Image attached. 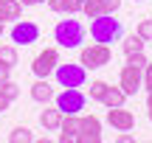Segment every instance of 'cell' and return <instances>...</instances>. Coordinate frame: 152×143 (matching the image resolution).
<instances>
[{
  "label": "cell",
  "mask_w": 152,
  "mask_h": 143,
  "mask_svg": "<svg viewBox=\"0 0 152 143\" xmlns=\"http://www.w3.org/2000/svg\"><path fill=\"white\" fill-rule=\"evenodd\" d=\"M48 9L54 14H79L82 0H48Z\"/></svg>",
  "instance_id": "9a60e30c"
},
{
  "label": "cell",
  "mask_w": 152,
  "mask_h": 143,
  "mask_svg": "<svg viewBox=\"0 0 152 143\" xmlns=\"http://www.w3.org/2000/svg\"><path fill=\"white\" fill-rule=\"evenodd\" d=\"M56 65H59V48H45L42 53L31 62V70H34L37 79H51L54 70H56Z\"/></svg>",
  "instance_id": "52a82bcc"
},
{
  "label": "cell",
  "mask_w": 152,
  "mask_h": 143,
  "mask_svg": "<svg viewBox=\"0 0 152 143\" xmlns=\"http://www.w3.org/2000/svg\"><path fill=\"white\" fill-rule=\"evenodd\" d=\"M9 143H34V132L28 126H14L9 132Z\"/></svg>",
  "instance_id": "ac0fdd59"
},
{
  "label": "cell",
  "mask_w": 152,
  "mask_h": 143,
  "mask_svg": "<svg viewBox=\"0 0 152 143\" xmlns=\"http://www.w3.org/2000/svg\"><path fill=\"white\" fill-rule=\"evenodd\" d=\"M115 140H118V143H132V135H130V132H121Z\"/></svg>",
  "instance_id": "f1b7e54d"
},
{
  "label": "cell",
  "mask_w": 152,
  "mask_h": 143,
  "mask_svg": "<svg viewBox=\"0 0 152 143\" xmlns=\"http://www.w3.org/2000/svg\"><path fill=\"white\" fill-rule=\"evenodd\" d=\"M118 87L127 93V98L135 95L138 90L144 87V70H141V67H132V65H124L121 73H118Z\"/></svg>",
  "instance_id": "ba28073f"
},
{
  "label": "cell",
  "mask_w": 152,
  "mask_h": 143,
  "mask_svg": "<svg viewBox=\"0 0 152 143\" xmlns=\"http://www.w3.org/2000/svg\"><path fill=\"white\" fill-rule=\"evenodd\" d=\"M102 3V14H115L121 9V0H99Z\"/></svg>",
  "instance_id": "d4e9b609"
},
{
  "label": "cell",
  "mask_w": 152,
  "mask_h": 143,
  "mask_svg": "<svg viewBox=\"0 0 152 143\" xmlns=\"http://www.w3.org/2000/svg\"><path fill=\"white\" fill-rule=\"evenodd\" d=\"M147 115H149V121H152V93L147 95Z\"/></svg>",
  "instance_id": "f546056e"
},
{
  "label": "cell",
  "mask_w": 152,
  "mask_h": 143,
  "mask_svg": "<svg viewBox=\"0 0 152 143\" xmlns=\"http://www.w3.org/2000/svg\"><path fill=\"white\" fill-rule=\"evenodd\" d=\"M107 124L113 129H118V132H130V129H135V115L130 110H124V107H110L107 110Z\"/></svg>",
  "instance_id": "30bf717a"
},
{
  "label": "cell",
  "mask_w": 152,
  "mask_h": 143,
  "mask_svg": "<svg viewBox=\"0 0 152 143\" xmlns=\"http://www.w3.org/2000/svg\"><path fill=\"white\" fill-rule=\"evenodd\" d=\"M54 76H56V84L59 87H85L87 84V67L82 65V62H68V65H56V70H54Z\"/></svg>",
  "instance_id": "5b68a950"
},
{
  "label": "cell",
  "mask_w": 152,
  "mask_h": 143,
  "mask_svg": "<svg viewBox=\"0 0 152 143\" xmlns=\"http://www.w3.org/2000/svg\"><path fill=\"white\" fill-rule=\"evenodd\" d=\"M23 9L26 6L20 0H0V22H9V20H20Z\"/></svg>",
  "instance_id": "5bb4252c"
},
{
  "label": "cell",
  "mask_w": 152,
  "mask_h": 143,
  "mask_svg": "<svg viewBox=\"0 0 152 143\" xmlns=\"http://www.w3.org/2000/svg\"><path fill=\"white\" fill-rule=\"evenodd\" d=\"M23 6H37V3H45V0H20Z\"/></svg>",
  "instance_id": "4dcf8cb0"
},
{
  "label": "cell",
  "mask_w": 152,
  "mask_h": 143,
  "mask_svg": "<svg viewBox=\"0 0 152 143\" xmlns=\"http://www.w3.org/2000/svg\"><path fill=\"white\" fill-rule=\"evenodd\" d=\"M0 115H3V112H0Z\"/></svg>",
  "instance_id": "836d02e7"
},
{
  "label": "cell",
  "mask_w": 152,
  "mask_h": 143,
  "mask_svg": "<svg viewBox=\"0 0 152 143\" xmlns=\"http://www.w3.org/2000/svg\"><path fill=\"white\" fill-rule=\"evenodd\" d=\"M79 118L82 115H62L59 124V143H73L79 135Z\"/></svg>",
  "instance_id": "8fae6325"
},
{
  "label": "cell",
  "mask_w": 152,
  "mask_h": 143,
  "mask_svg": "<svg viewBox=\"0 0 152 143\" xmlns=\"http://www.w3.org/2000/svg\"><path fill=\"white\" fill-rule=\"evenodd\" d=\"M135 34L144 39V42H149V39H152V20H141L138 28H135Z\"/></svg>",
  "instance_id": "603a6c76"
},
{
  "label": "cell",
  "mask_w": 152,
  "mask_h": 143,
  "mask_svg": "<svg viewBox=\"0 0 152 143\" xmlns=\"http://www.w3.org/2000/svg\"><path fill=\"white\" fill-rule=\"evenodd\" d=\"M124 101H127V93L121 87H107V93H104V98H102V104L107 107H124Z\"/></svg>",
  "instance_id": "2e32d148"
},
{
  "label": "cell",
  "mask_w": 152,
  "mask_h": 143,
  "mask_svg": "<svg viewBox=\"0 0 152 143\" xmlns=\"http://www.w3.org/2000/svg\"><path fill=\"white\" fill-rule=\"evenodd\" d=\"M9 79H11V67L0 65V84H3V82H9Z\"/></svg>",
  "instance_id": "83f0119b"
},
{
  "label": "cell",
  "mask_w": 152,
  "mask_h": 143,
  "mask_svg": "<svg viewBox=\"0 0 152 143\" xmlns=\"http://www.w3.org/2000/svg\"><path fill=\"white\" fill-rule=\"evenodd\" d=\"M9 107H11V98H9V95L3 93V90H0V112H6Z\"/></svg>",
  "instance_id": "4316f807"
},
{
  "label": "cell",
  "mask_w": 152,
  "mask_h": 143,
  "mask_svg": "<svg viewBox=\"0 0 152 143\" xmlns=\"http://www.w3.org/2000/svg\"><path fill=\"white\" fill-rule=\"evenodd\" d=\"M3 34H6V22H0V37H3Z\"/></svg>",
  "instance_id": "1f68e13d"
},
{
  "label": "cell",
  "mask_w": 152,
  "mask_h": 143,
  "mask_svg": "<svg viewBox=\"0 0 152 143\" xmlns=\"http://www.w3.org/2000/svg\"><path fill=\"white\" fill-rule=\"evenodd\" d=\"M121 48H124V53H138V51H144V39L138 37V34H127L124 42H121Z\"/></svg>",
  "instance_id": "d6986e66"
},
{
  "label": "cell",
  "mask_w": 152,
  "mask_h": 143,
  "mask_svg": "<svg viewBox=\"0 0 152 143\" xmlns=\"http://www.w3.org/2000/svg\"><path fill=\"white\" fill-rule=\"evenodd\" d=\"M17 45L11 42V45H0V65H6V67H14L17 65Z\"/></svg>",
  "instance_id": "e0dca14e"
},
{
  "label": "cell",
  "mask_w": 152,
  "mask_h": 143,
  "mask_svg": "<svg viewBox=\"0 0 152 143\" xmlns=\"http://www.w3.org/2000/svg\"><path fill=\"white\" fill-rule=\"evenodd\" d=\"M9 37H11L14 45H34L39 39V25L34 20H14Z\"/></svg>",
  "instance_id": "8992f818"
},
{
  "label": "cell",
  "mask_w": 152,
  "mask_h": 143,
  "mask_svg": "<svg viewBox=\"0 0 152 143\" xmlns=\"http://www.w3.org/2000/svg\"><path fill=\"white\" fill-rule=\"evenodd\" d=\"M0 90H3V93L9 95L11 101H17V98H20V84H17V82H11V79H9V82H3V84H0Z\"/></svg>",
  "instance_id": "7402d4cb"
},
{
  "label": "cell",
  "mask_w": 152,
  "mask_h": 143,
  "mask_svg": "<svg viewBox=\"0 0 152 143\" xmlns=\"http://www.w3.org/2000/svg\"><path fill=\"white\" fill-rule=\"evenodd\" d=\"M135 3H141V0H135Z\"/></svg>",
  "instance_id": "d6a6232c"
},
{
  "label": "cell",
  "mask_w": 152,
  "mask_h": 143,
  "mask_svg": "<svg viewBox=\"0 0 152 143\" xmlns=\"http://www.w3.org/2000/svg\"><path fill=\"white\" fill-rule=\"evenodd\" d=\"M79 62L87 67V70H99V67H104V65L113 62V51H110V45H104V42H90V45H85V48L79 51Z\"/></svg>",
  "instance_id": "277c9868"
},
{
  "label": "cell",
  "mask_w": 152,
  "mask_h": 143,
  "mask_svg": "<svg viewBox=\"0 0 152 143\" xmlns=\"http://www.w3.org/2000/svg\"><path fill=\"white\" fill-rule=\"evenodd\" d=\"M99 140H102V121L96 115H82L76 143H99Z\"/></svg>",
  "instance_id": "9c48e42d"
},
{
  "label": "cell",
  "mask_w": 152,
  "mask_h": 143,
  "mask_svg": "<svg viewBox=\"0 0 152 143\" xmlns=\"http://www.w3.org/2000/svg\"><path fill=\"white\" fill-rule=\"evenodd\" d=\"M144 87H147V93H152V62H147V67H144Z\"/></svg>",
  "instance_id": "484cf974"
},
{
  "label": "cell",
  "mask_w": 152,
  "mask_h": 143,
  "mask_svg": "<svg viewBox=\"0 0 152 143\" xmlns=\"http://www.w3.org/2000/svg\"><path fill=\"white\" fill-rule=\"evenodd\" d=\"M85 25H82L79 20H71V14L65 17V20H59L54 25V42L59 45V48H82V42H85Z\"/></svg>",
  "instance_id": "6da1fadb"
},
{
  "label": "cell",
  "mask_w": 152,
  "mask_h": 143,
  "mask_svg": "<svg viewBox=\"0 0 152 143\" xmlns=\"http://www.w3.org/2000/svg\"><path fill=\"white\" fill-rule=\"evenodd\" d=\"M107 87H110V84H107V82H102V79L90 82V87H87V95H90V101H99V104H102V98H104V93H107Z\"/></svg>",
  "instance_id": "ffe728a7"
},
{
  "label": "cell",
  "mask_w": 152,
  "mask_h": 143,
  "mask_svg": "<svg viewBox=\"0 0 152 143\" xmlns=\"http://www.w3.org/2000/svg\"><path fill=\"white\" fill-rule=\"evenodd\" d=\"M90 37H93V42H104V45L118 42V39L124 37V25H121V20H115L113 14H99V17H93V22H90Z\"/></svg>",
  "instance_id": "7a4b0ae2"
},
{
  "label": "cell",
  "mask_w": 152,
  "mask_h": 143,
  "mask_svg": "<svg viewBox=\"0 0 152 143\" xmlns=\"http://www.w3.org/2000/svg\"><path fill=\"white\" fill-rule=\"evenodd\" d=\"M147 56H144V51H138V53H130V56H127V65H132V67H141V70H144V67H147Z\"/></svg>",
  "instance_id": "cb8c5ba5"
},
{
  "label": "cell",
  "mask_w": 152,
  "mask_h": 143,
  "mask_svg": "<svg viewBox=\"0 0 152 143\" xmlns=\"http://www.w3.org/2000/svg\"><path fill=\"white\" fill-rule=\"evenodd\" d=\"M54 107L62 115H82L87 107V95L82 93V87H65L59 95H54Z\"/></svg>",
  "instance_id": "3957f363"
},
{
  "label": "cell",
  "mask_w": 152,
  "mask_h": 143,
  "mask_svg": "<svg viewBox=\"0 0 152 143\" xmlns=\"http://www.w3.org/2000/svg\"><path fill=\"white\" fill-rule=\"evenodd\" d=\"M82 14H85L87 20L99 17L102 14V3H99V0H82Z\"/></svg>",
  "instance_id": "44dd1931"
},
{
  "label": "cell",
  "mask_w": 152,
  "mask_h": 143,
  "mask_svg": "<svg viewBox=\"0 0 152 143\" xmlns=\"http://www.w3.org/2000/svg\"><path fill=\"white\" fill-rule=\"evenodd\" d=\"M54 87H51L48 79H37V82L31 84V98L37 101V104H48V101H54Z\"/></svg>",
  "instance_id": "7c38bea8"
},
{
  "label": "cell",
  "mask_w": 152,
  "mask_h": 143,
  "mask_svg": "<svg viewBox=\"0 0 152 143\" xmlns=\"http://www.w3.org/2000/svg\"><path fill=\"white\" fill-rule=\"evenodd\" d=\"M59 124H62V112L56 110V107H45V110L39 112V126H42L45 132H59Z\"/></svg>",
  "instance_id": "4fadbf2b"
}]
</instances>
